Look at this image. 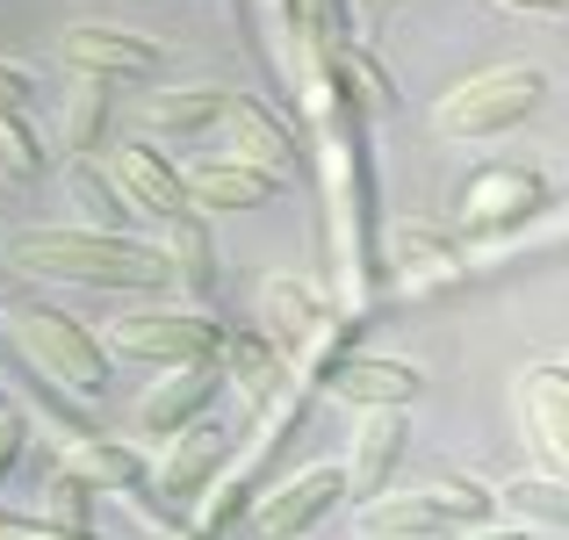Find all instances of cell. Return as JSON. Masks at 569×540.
Instances as JSON below:
<instances>
[{
  "instance_id": "cell-1",
  "label": "cell",
  "mask_w": 569,
  "mask_h": 540,
  "mask_svg": "<svg viewBox=\"0 0 569 540\" xmlns=\"http://www.w3.org/2000/svg\"><path fill=\"white\" fill-rule=\"evenodd\" d=\"M310 109V130H318V180H325V231H332V260L339 281H347V310H376L389 267H382V217H376V180H368V144L361 123H353V101L347 80L332 72H310L296 80Z\"/></svg>"
},
{
  "instance_id": "cell-2",
  "label": "cell",
  "mask_w": 569,
  "mask_h": 540,
  "mask_svg": "<svg viewBox=\"0 0 569 540\" xmlns=\"http://www.w3.org/2000/svg\"><path fill=\"white\" fill-rule=\"evenodd\" d=\"M14 274L72 281V289H159L167 274V246H144L123 231H87V223H37L8 246Z\"/></svg>"
},
{
  "instance_id": "cell-3",
  "label": "cell",
  "mask_w": 569,
  "mask_h": 540,
  "mask_svg": "<svg viewBox=\"0 0 569 540\" xmlns=\"http://www.w3.org/2000/svg\"><path fill=\"white\" fill-rule=\"evenodd\" d=\"M498 519V490L469 483V476H440L426 490H389V498L361 504L368 540H461L469 527Z\"/></svg>"
},
{
  "instance_id": "cell-4",
  "label": "cell",
  "mask_w": 569,
  "mask_h": 540,
  "mask_svg": "<svg viewBox=\"0 0 569 540\" xmlns=\"http://www.w3.org/2000/svg\"><path fill=\"white\" fill-rule=\"evenodd\" d=\"M541 101H548V72L541 66H483V72H469L461 87H447V94H440L432 130L455 138V144H483V138L519 130Z\"/></svg>"
},
{
  "instance_id": "cell-5",
  "label": "cell",
  "mask_w": 569,
  "mask_h": 540,
  "mask_svg": "<svg viewBox=\"0 0 569 540\" xmlns=\"http://www.w3.org/2000/svg\"><path fill=\"white\" fill-rule=\"evenodd\" d=\"M231 332L217 318H202L194 303L173 310H130V318L109 324V353L138 360V368H202V360H223Z\"/></svg>"
},
{
  "instance_id": "cell-6",
  "label": "cell",
  "mask_w": 569,
  "mask_h": 540,
  "mask_svg": "<svg viewBox=\"0 0 569 540\" xmlns=\"http://www.w3.org/2000/svg\"><path fill=\"white\" fill-rule=\"evenodd\" d=\"M8 332H14V347H22L29 368L66 382L72 397H101V382H109V347H101L80 318H66V310H51V303H29V310L8 318Z\"/></svg>"
},
{
  "instance_id": "cell-7",
  "label": "cell",
  "mask_w": 569,
  "mask_h": 540,
  "mask_svg": "<svg viewBox=\"0 0 569 540\" xmlns=\"http://www.w3.org/2000/svg\"><path fill=\"white\" fill-rule=\"evenodd\" d=\"M541 209H548V180L533 167H483L461 188L455 223H461V238H512V231H527Z\"/></svg>"
},
{
  "instance_id": "cell-8",
  "label": "cell",
  "mask_w": 569,
  "mask_h": 540,
  "mask_svg": "<svg viewBox=\"0 0 569 540\" xmlns=\"http://www.w3.org/2000/svg\"><path fill=\"white\" fill-rule=\"evenodd\" d=\"M382 267H389V289L397 296H432V289H455L469 274V252L461 238H447L440 223H389L382 231Z\"/></svg>"
},
{
  "instance_id": "cell-9",
  "label": "cell",
  "mask_w": 569,
  "mask_h": 540,
  "mask_svg": "<svg viewBox=\"0 0 569 540\" xmlns=\"http://www.w3.org/2000/svg\"><path fill=\"white\" fill-rule=\"evenodd\" d=\"M519 432L548 476H569V360H533L512 389Z\"/></svg>"
},
{
  "instance_id": "cell-10",
  "label": "cell",
  "mask_w": 569,
  "mask_h": 540,
  "mask_svg": "<svg viewBox=\"0 0 569 540\" xmlns=\"http://www.w3.org/2000/svg\"><path fill=\"white\" fill-rule=\"evenodd\" d=\"M339 498H347V461H310V469H296L281 490L260 498V512H252V540H303Z\"/></svg>"
},
{
  "instance_id": "cell-11",
  "label": "cell",
  "mask_w": 569,
  "mask_h": 540,
  "mask_svg": "<svg viewBox=\"0 0 569 540\" xmlns=\"http://www.w3.org/2000/svg\"><path fill=\"white\" fill-rule=\"evenodd\" d=\"M58 58L72 66V80H152L159 72V43H144L138 29H116V22H72L66 43H58Z\"/></svg>"
},
{
  "instance_id": "cell-12",
  "label": "cell",
  "mask_w": 569,
  "mask_h": 540,
  "mask_svg": "<svg viewBox=\"0 0 569 540\" xmlns=\"http://www.w3.org/2000/svg\"><path fill=\"white\" fill-rule=\"evenodd\" d=\"M325 397L353 403V411H411L426 397V374L411 360H389V353H347L325 374Z\"/></svg>"
},
{
  "instance_id": "cell-13",
  "label": "cell",
  "mask_w": 569,
  "mask_h": 540,
  "mask_svg": "<svg viewBox=\"0 0 569 540\" xmlns=\"http://www.w3.org/2000/svg\"><path fill=\"white\" fill-rule=\"evenodd\" d=\"M223 382H231V374H223V360H202V368H167V374H159V382L138 397V432H152V440L188 432L194 418H209V403H217Z\"/></svg>"
},
{
  "instance_id": "cell-14",
  "label": "cell",
  "mask_w": 569,
  "mask_h": 540,
  "mask_svg": "<svg viewBox=\"0 0 569 540\" xmlns=\"http://www.w3.org/2000/svg\"><path fill=\"white\" fill-rule=\"evenodd\" d=\"M231 469V440H223V426H209V418H194L188 432H173L167 447H159V498L173 504H202L209 490H217V476Z\"/></svg>"
},
{
  "instance_id": "cell-15",
  "label": "cell",
  "mask_w": 569,
  "mask_h": 540,
  "mask_svg": "<svg viewBox=\"0 0 569 540\" xmlns=\"http://www.w3.org/2000/svg\"><path fill=\"white\" fill-rule=\"evenodd\" d=\"M223 159H238V167L281 180V188L303 173V144H296V130L274 123L260 101H231V116H223Z\"/></svg>"
},
{
  "instance_id": "cell-16",
  "label": "cell",
  "mask_w": 569,
  "mask_h": 540,
  "mask_svg": "<svg viewBox=\"0 0 569 540\" xmlns=\"http://www.w3.org/2000/svg\"><path fill=\"white\" fill-rule=\"evenodd\" d=\"M403 447H411V418L403 411H361L353 454H347V498H361V504L389 498V476H397Z\"/></svg>"
},
{
  "instance_id": "cell-17",
  "label": "cell",
  "mask_w": 569,
  "mask_h": 540,
  "mask_svg": "<svg viewBox=\"0 0 569 540\" xmlns=\"http://www.w3.org/2000/svg\"><path fill=\"white\" fill-rule=\"evenodd\" d=\"M109 173H116V188L130 194V209H138V217H152L159 231H167L173 217H188V173L181 167H167V159L152 152V144H123V152L109 159Z\"/></svg>"
},
{
  "instance_id": "cell-18",
  "label": "cell",
  "mask_w": 569,
  "mask_h": 540,
  "mask_svg": "<svg viewBox=\"0 0 569 540\" xmlns=\"http://www.w3.org/2000/svg\"><path fill=\"white\" fill-rule=\"evenodd\" d=\"M159 246H167V274H173V289H181V303L202 310L209 296H217V238H209L202 209L173 217L167 231H159Z\"/></svg>"
},
{
  "instance_id": "cell-19",
  "label": "cell",
  "mask_w": 569,
  "mask_h": 540,
  "mask_svg": "<svg viewBox=\"0 0 569 540\" xmlns=\"http://www.w3.org/2000/svg\"><path fill=\"white\" fill-rule=\"evenodd\" d=\"M231 101H238L231 87H173L144 109V130H159V144H194L231 116Z\"/></svg>"
},
{
  "instance_id": "cell-20",
  "label": "cell",
  "mask_w": 569,
  "mask_h": 540,
  "mask_svg": "<svg viewBox=\"0 0 569 540\" xmlns=\"http://www.w3.org/2000/svg\"><path fill=\"white\" fill-rule=\"evenodd\" d=\"M274 454V447H252L246 461H231V469L217 476V490L202 498V519H194V540H231L238 519L260 512V461Z\"/></svg>"
},
{
  "instance_id": "cell-21",
  "label": "cell",
  "mask_w": 569,
  "mask_h": 540,
  "mask_svg": "<svg viewBox=\"0 0 569 540\" xmlns=\"http://www.w3.org/2000/svg\"><path fill=\"white\" fill-rule=\"evenodd\" d=\"M223 374H231V389L252 403V411H267V403L289 389V360L267 332H231V347H223Z\"/></svg>"
},
{
  "instance_id": "cell-22",
  "label": "cell",
  "mask_w": 569,
  "mask_h": 540,
  "mask_svg": "<svg viewBox=\"0 0 569 540\" xmlns=\"http://www.w3.org/2000/svg\"><path fill=\"white\" fill-rule=\"evenodd\" d=\"M274 188H281V180L238 167V159H223V152L202 159V167H188V202L202 209V217H217V209H260Z\"/></svg>"
},
{
  "instance_id": "cell-23",
  "label": "cell",
  "mask_w": 569,
  "mask_h": 540,
  "mask_svg": "<svg viewBox=\"0 0 569 540\" xmlns=\"http://www.w3.org/2000/svg\"><path fill=\"white\" fill-rule=\"evenodd\" d=\"M66 469H80L94 490H123V498H138L144 490V476H152V461L138 454V447H123V440H66Z\"/></svg>"
},
{
  "instance_id": "cell-24",
  "label": "cell",
  "mask_w": 569,
  "mask_h": 540,
  "mask_svg": "<svg viewBox=\"0 0 569 540\" xmlns=\"http://www.w3.org/2000/svg\"><path fill=\"white\" fill-rule=\"evenodd\" d=\"M66 194H72V209H80L87 231H123V238H130V217H138V209H130V194L116 188L109 167H94V159H72Z\"/></svg>"
},
{
  "instance_id": "cell-25",
  "label": "cell",
  "mask_w": 569,
  "mask_h": 540,
  "mask_svg": "<svg viewBox=\"0 0 569 540\" xmlns=\"http://www.w3.org/2000/svg\"><path fill=\"white\" fill-rule=\"evenodd\" d=\"M498 512H512L519 527H569V476H512L498 490Z\"/></svg>"
},
{
  "instance_id": "cell-26",
  "label": "cell",
  "mask_w": 569,
  "mask_h": 540,
  "mask_svg": "<svg viewBox=\"0 0 569 540\" xmlns=\"http://www.w3.org/2000/svg\"><path fill=\"white\" fill-rule=\"evenodd\" d=\"M94 504H101V490L87 483L80 469L58 461V476L43 483V527H58V533H72V540H94Z\"/></svg>"
},
{
  "instance_id": "cell-27",
  "label": "cell",
  "mask_w": 569,
  "mask_h": 540,
  "mask_svg": "<svg viewBox=\"0 0 569 540\" xmlns=\"http://www.w3.org/2000/svg\"><path fill=\"white\" fill-rule=\"evenodd\" d=\"M303 29H296V80L339 66V0H296Z\"/></svg>"
},
{
  "instance_id": "cell-28",
  "label": "cell",
  "mask_w": 569,
  "mask_h": 540,
  "mask_svg": "<svg viewBox=\"0 0 569 540\" xmlns=\"http://www.w3.org/2000/svg\"><path fill=\"white\" fill-rule=\"evenodd\" d=\"M101 130H109V94H101V80H72L66 116H58V138H66V152H72V159H94Z\"/></svg>"
},
{
  "instance_id": "cell-29",
  "label": "cell",
  "mask_w": 569,
  "mask_h": 540,
  "mask_svg": "<svg viewBox=\"0 0 569 540\" xmlns=\"http://www.w3.org/2000/svg\"><path fill=\"white\" fill-rule=\"evenodd\" d=\"M0 173H8V180H37L43 173V138L14 109L0 116Z\"/></svg>"
},
{
  "instance_id": "cell-30",
  "label": "cell",
  "mask_w": 569,
  "mask_h": 540,
  "mask_svg": "<svg viewBox=\"0 0 569 540\" xmlns=\"http://www.w3.org/2000/svg\"><path fill=\"white\" fill-rule=\"evenodd\" d=\"M339 80H347V101H361V109L397 101V80H389V72H382L368 51H339Z\"/></svg>"
},
{
  "instance_id": "cell-31",
  "label": "cell",
  "mask_w": 569,
  "mask_h": 540,
  "mask_svg": "<svg viewBox=\"0 0 569 540\" xmlns=\"http://www.w3.org/2000/svg\"><path fill=\"white\" fill-rule=\"evenodd\" d=\"M22 447H29V411H0V483H8V469L22 461Z\"/></svg>"
},
{
  "instance_id": "cell-32",
  "label": "cell",
  "mask_w": 569,
  "mask_h": 540,
  "mask_svg": "<svg viewBox=\"0 0 569 540\" xmlns=\"http://www.w3.org/2000/svg\"><path fill=\"white\" fill-rule=\"evenodd\" d=\"M8 109H14V116L29 109V72H22V66H0V116H8Z\"/></svg>"
},
{
  "instance_id": "cell-33",
  "label": "cell",
  "mask_w": 569,
  "mask_h": 540,
  "mask_svg": "<svg viewBox=\"0 0 569 540\" xmlns=\"http://www.w3.org/2000/svg\"><path fill=\"white\" fill-rule=\"evenodd\" d=\"M461 540H533V527H519V519H512V527H505V519H490V527H469Z\"/></svg>"
},
{
  "instance_id": "cell-34",
  "label": "cell",
  "mask_w": 569,
  "mask_h": 540,
  "mask_svg": "<svg viewBox=\"0 0 569 540\" xmlns=\"http://www.w3.org/2000/svg\"><path fill=\"white\" fill-rule=\"evenodd\" d=\"M505 8H533V14H562L569 0H505Z\"/></svg>"
},
{
  "instance_id": "cell-35",
  "label": "cell",
  "mask_w": 569,
  "mask_h": 540,
  "mask_svg": "<svg viewBox=\"0 0 569 540\" xmlns=\"http://www.w3.org/2000/svg\"><path fill=\"white\" fill-rule=\"evenodd\" d=\"M368 8H376V14H382V8H403V0H368Z\"/></svg>"
}]
</instances>
